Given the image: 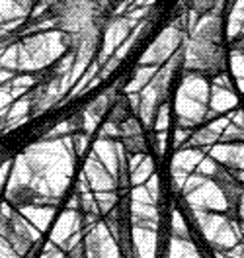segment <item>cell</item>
<instances>
[{"label":"cell","mask_w":244,"mask_h":258,"mask_svg":"<svg viewBox=\"0 0 244 258\" xmlns=\"http://www.w3.org/2000/svg\"><path fill=\"white\" fill-rule=\"evenodd\" d=\"M184 67L188 73H221L225 69V45H223V20L219 14L209 16L188 41Z\"/></svg>","instance_id":"2"},{"label":"cell","mask_w":244,"mask_h":258,"mask_svg":"<svg viewBox=\"0 0 244 258\" xmlns=\"http://www.w3.org/2000/svg\"><path fill=\"white\" fill-rule=\"evenodd\" d=\"M221 0H188V6L194 10L195 14H207L219 8Z\"/></svg>","instance_id":"3"},{"label":"cell","mask_w":244,"mask_h":258,"mask_svg":"<svg viewBox=\"0 0 244 258\" xmlns=\"http://www.w3.org/2000/svg\"><path fill=\"white\" fill-rule=\"evenodd\" d=\"M49 20L61 33L63 45L82 63L94 59L112 24L108 8L100 0H55Z\"/></svg>","instance_id":"1"},{"label":"cell","mask_w":244,"mask_h":258,"mask_svg":"<svg viewBox=\"0 0 244 258\" xmlns=\"http://www.w3.org/2000/svg\"><path fill=\"white\" fill-rule=\"evenodd\" d=\"M0 258H20L16 254V248L0 235Z\"/></svg>","instance_id":"4"}]
</instances>
